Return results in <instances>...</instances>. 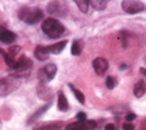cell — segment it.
Returning <instances> with one entry per match:
<instances>
[{
	"mask_svg": "<svg viewBox=\"0 0 146 130\" xmlns=\"http://www.w3.org/2000/svg\"><path fill=\"white\" fill-rule=\"evenodd\" d=\"M33 68V61L30 60V58L27 57H21L19 60H16L15 65H14V77H23V76H26V75H29L30 73V71H31Z\"/></svg>",
	"mask_w": 146,
	"mask_h": 130,
	"instance_id": "obj_3",
	"label": "cell"
},
{
	"mask_svg": "<svg viewBox=\"0 0 146 130\" xmlns=\"http://www.w3.org/2000/svg\"><path fill=\"white\" fill-rule=\"evenodd\" d=\"M47 11L53 16L64 18L68 14V7H66V4L64 1H52V3L47 4Z\"/></svg>",
	"mask_w": 146,
	"mask_h": 130,
	"instance_id": "obj_5",
	"label": "cell"
},
{
	"mask_svg": "<svg viewBox=\"0 0 146 130\" xmlns=\"http://www.w3.org/2000/svg\"><path fill=\"white\" fill-rule=\"evenodd\" d=\"M66 41H61L56 43V45H52V46H47V50H49V54H60V53L64 50V47L66 46Z\"/></svg>",
	"mask_w": 146,
	"mask_h": 130,
	"instance_id": "obj_14",
	"label": "cell"
},
{
	"mask_svg": "<svg viewBox=\"0 0 146 130\" xmlns=\"http://www.w3.org/2000/svg\"><path fill=\"white\" fill-rule=\"evenodd\" d=\"M81 53V43L78 41H74L72 43V54L73 56H78Z\"/></svg>",
	"mask_w": 146,
	"mask_h": 130,
	"instance_id": "obj_20",
	"label": "cell"
},
{
	"mask_svg": "<svg viewBox=\"0 0 146 130\" xmlns=\"http://www.w3.org/2000/svg\"><path fill=\"white\" fill-rule=\"evenodd\" d=\"M56 73H57V67L54 64H47V65H45L39 71L38 79L41 80L42 83H47V81L53 80V77L56 76Z\"/></svg>",
	"mask_w": 146,
	"mask_h": 130,
	"instance_id": "obj_7",
	"label": "cell"
},
{
	"mask_svg": "<svg viewBox=\"0 0 146 130\" xmlns=\"http://www.w3.org/2000/svg\"><path fill=\"white\" fill-rule=\"evenodd\" d=\"M139 72H141L143 76H146V68H141V69H139Z\"/></svg>",
	"mask_w": 146,
	"mask_h": 130,
	"instance_id": "obj_26",
	"label": "cell"
},
{
	"mask_svg": "<svg viewBox=\"0 0 146 130\" xmlns=\"http://www.w3.org/2000/svg\"><path fill=\"white\" fill-rule=\"evenodd\" d=\"M57 104H58V110H60V111H62V113L68 111L69 104H68L66 98H65V95H64V92H60V94H58V103Z\"/></svg>",
	"mask_w": 146,
	"mask_h": 130,
	"instance_id": "obj_15",
	"label": "cell"
},
{
	"mask_svg": "<svg viewBox=\"0 0 146 130\" xmlns=\"http://www.w3.org/2000/svg\"><path fill=\"white\" fill-rule=\"evenodd\" d=\"M123 130H134V126L131 123H123Z\"/></svg>",
	"mask_w": 146,
	"mask_h": 130,
	"instance_id": "obj_23",
	"label": "cell"
},
{
	"mask_svg": "<svg viewBox=\"0 0 146 130\" xmlns=\"http://www.w3.org/2000/svg\"><path fill=\"white\" fill-rule=\"evenodd\" d=\"M96 127V122L94 121H85V122H76V123H72L66 127V130H92Z\"/></svg>",
	"mask_w": 146,
	"mask_h": 130,
	"instance_id": "obj_9",
	"label": "cell"
},
{
	"mask_svg": "<svg viewBox=\"0 0 146 130\" xmlns=\"http://www.w3.org/2000/svg\"><path fill=\"white\" fill-rule=\"evenodd\" d=\"M15 39H16V35L11 30L0 26V41L3 43H12Z\"/></svg>",
	"mask_w": 146,
	"mask_h": 130,
	"instance_id": "obj_10",
	"label": "cell"
},
{
	"mask_svg": "<svg viewBox=\"0 0 146 130\" xmlns=\"http://www.w3.org/2000/svg\"><path fill=\"white\" fill-rule=\"evenodd\" d=\"M89 5H92V8H95L96 11H103L107 7V1H104V0H92V1H89Z\"/></svg>",
	"mask_w": 146,
	"mask_h": 130,
	"instance_id": "obj_16",
	"label": "cell"
},
{
	"mask_svg": "<svg viewBox=\"0 0 146 130\" xmlns=\"http://www.w3.org/2000/svg\"><path fill=\"white\" fill-rule=\"evenodd\" d=\"M19 87V80L14 76L0 79V96H7Z\"/></svg>",
	"mask_w": 146,
	"mask_h": 130,
	"instance_id": "obj_4",
	"label": "cell"
},
{
	"mask_svg": "<svg viewBox=\"0 0 146 130\" xmlns=\"http://www.w3.org/2000/svg\"><path fill=\"white\" fill-rule=\"evenodd\" d=\"M49 107H50V103H49V104H45V106H42L41 109L36 110L35 113H34V114H33L31 117H30V119L27 121V125H33L34 122H36V121L41 118V115L43 114V113H46V110L49 109Z\"/></svg>",
	"mask_w": 146,
	"mask_h": 130,
	"instance_id": "obj_11",
	"label": "cell"
},
{
	"mask_svg": "<svg viewBox=\"0 0 146 130\" xmlns=\"http://www.w3.org/2000/svg\"><path fill=\"white\" fill-rule=\"evenodd\" d=\"M126 119H127V122H131V121L135 119V114H129L127 117H126Z\"/></svg>",
	"mask_w": 146,
	"mask_h": 130,
	"instance_id": "obj_24",
	"label": "cell"
},
{
	"mask_svg": "<svg viewBox=\"0 0 146 130\" xmlns=\"http://www.w3.org/2000/svg\"><path fill=\"white\" fill-rule=\"evenodd\" d=\"M76 5H77L78 10L81 11L83 14H87V12H88L89 1H87V0H77V1H76Z\"/></svg>",
	"mask_w": 146,
	"mask_h": 130,
	"instance_id": "obj_19",
	"label": "cell"
},
{
	"mask_svg": "<svg viewBox=\"0 0 146 130\" xmlns=\"http://www.w3.org/2000/svg\"><path fill=\"white\" fill-rule=\"evenodd\" d=\"M68 87L73 91V94H74L76 99H77V100L80 102V103H85V98H84V94L81 92V91H80V89H77L76 87H74V85H73V84H69Z\"/></svg>",
	"mask_w": 146,
	"mask_h": 130,
	"instance_id": "obj_17",
	"label": "cell"
},
{
	"mask_svg": "<svg viewBox=\"0 0 146 130\" xmlns=\"http://www.w3.org/2000/svg\"><path fill=\"white\" fill-rule=\"evenodd\" d=\"M18 15L22 21L27 25H35L43 18V12L39 8H31V7H23L19 10Z\"/></svg>",
	"mask_w": 146,
	"mask_h": 130,
	"instance_id": "obj_2",
	"label": "cell"
},
{
	"mask_svg": "<svg viewBox=\"0 0 146 130\" xmlns=\"http://www.w3.org/2000/svg\"><path fill=\"white\" fill-rule=\"evenodd\" d=\"M106 130H116L114 123H108V125H106Z\"/></svg>",
	"mask_w": 146,
	"mask_h": 130,
	"instance_id": "obj_25",
	"label": "cell"
},
{
	"mask_svg": "<svg viewBox=\"0 0 146 130\" xmlns=\"http://www.w3.org/2000/svg\"><path fill=\"white\" fill-rule=\"evenodd\" d=\"M0 54H3V50H1V49H0Z\"/></svg>",
	"mask_w": 146,
	"mask_h": 130,
	"instance_id": "obj_27",
	"label": "cell"
},
{
	"mask_svg": "<svg viewBox=\"0 0 146 130\" xmlns=\"http://www.w3.org/2000/svg\"><path fill=\"white\" fill-rule=\"evenodd\" d=\"M106 85H107L108 89H112L115 85H116V80H115L112 76H108V77L106 79Z\"/></svg>",
	"mask_w": 146,
	"mask_h": 130,
	"instance_id": "obj_21",
	"label": "cell"
},
{
	"mask_svg": "<svg viewBox=\"0 0 146 130\" xmlns=\"http://www.w3.org/2000/svg\"><path fill=\"white\" fill-rule=\"evenodd\" d=\"M77 121L78 122H85L87 121V115H85V113H77Z\"/></svg>",
	"mask_w": 146,
	"mask_h": 130,
	"instance_id": "obj_22",
	"label": "cell"
},
{
	"mask_svg": "<svg viewBox=\"0 0 146 130\" xmlns=\"http://www.w3.org/2000/svg\"><path fill=\"white\" fill-rule=\"evenodd\" d=\"M42 30L43 33L46 34L47 37H50L53 39H56V38H60L61 35L65 34V27L64 25H61L57 19H54V18H47L45 21L42 22Z\"/></svg>",
	"mask_w": 146,
	"mask_h": 130,
	"instance_id": "obj_1",
	"label": "cell"
},
{
	"mask_svg": "<svg viewBox=\"0 0 146 130\" xmlns=\"http://www.w3.org/2000/svg\"><path fill=\"white\" fill-rule=\"evenodd\" d=\"M61 122H52V123H47V125H43L41 127H38L36 130H58L61 127Z\"/></svg>",
	"mask_w": 146,
	"mask_h": 130,
	"instance_id": "obj_18",
	"label": "cell"
},
{
	"mask_svg": "<svg viewBox=\"0 0 146 130\" xmlns=\"http://www.w3.org/2000/svg\"><path fill=\"white\" fill-rule=\"evenodd\" d=\"M133 92H134V95H135V98H142L143 94L146 92V83L143 81V80H139V81L134 85Z\"/></svg>",
	"mask_w": 146,
	"mask_h": 130,
	"instance_id": "obj_13",
	"label": "cell"
},
{
	"mask_svg": "<svg viewBox=\"0 0 146 130\" xmlns=\"http://www.w3.org/2000/svg\"><path fill=\"white\" fill-rule=\"evenodd\" d=\"M34 54H35V57L39 61H46L47 57H49V50H47L46 46H38V47H35Z\"/></svg>",
	"mask_w": 146,
	"mask_h": 130,
	"instance_id": "obj_12",
	"label": "cell"
},
{
	"mask_svg": "<svg viewBox=\"0 0 146 130\" xmlns=\"http://www.w3.org/2000/svg\"><path fill=\"white\" fill-rule=\"evenodd\" d=\"M92 65H94V69L95 72L98 73V75H104L106 72H107V69H108V61L106 60V58L103 57H98L94 60V63H92Z\"/></svg>",
	"mask_w": 146,
	"mask_h": 130,
	"instance_id": "obj_8",
	"label": "cell"
},
{
	"mask_svg": "<svg viewBox=\"0 0 146 130\" xmlns=\"http://www.w3.org/2000/svg\"><path fill=\"white\" fill-rule=\"evenodd\" d=\"M122 8L126 14H138V12L143 11L145 4L138 0H125V1H122Z\"/></svg>",
	"mask_w": 146,
	"mask_h": 130,
	"instance_id": "obj_6",
	"label": "cell"
}]
</instances>
